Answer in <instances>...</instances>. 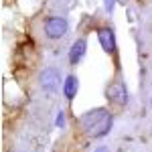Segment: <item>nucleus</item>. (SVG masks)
Segmentation results:
<instances>
[{"mask_svg":"<svg viewBox=\"0 0 152 152\" xmlns=\"http://www.w3.org/2000/svg\"><path fill=\"white\" fill-rule=\"evenodd\" d=\"M79 126L87 138H104L114 126V114L105 107H94L79 116Z\"/></svg>","mask_w":152,"mask_h":152,"instance_id":"1","label":"nucleus"},{"mask_svg":"<svg viewBox=\"0 0 152 152\" xmlns=\"http://www.w3.org/2000/svg\"><path fill=\"white\" fill-rule=\"evenodd\" d=\"M104 95H105V99L112 105H116V107H126L130 102V91L126 87V81L122 77H114L112 81H107V85L104 89Z\"/></svg>","mask_w":152,"mask_h":152,"instance_id":"2","label":"nucleus"},{"mask_svg":"<svg viewBox=\"0 0 152 152\" xmlns=\"http://www.w3.org/2000/svg\"><path fill=\"white\" fill-rule=\"evenodd\" d=\"M67 28L69 24L63 16H47L45 23H43V33L49 41H59L67 35Z\"/></svg>","mask_w":152,"mask_h":152,"instance_id":"3","label":"nucleus"},{"mask_svg":"<svg viewBox=\"0 0 152 152\" xmlns=\"http://www.w3.org/2000/svg\"><path fill=\"white\" fill-rule=\"evenodd\" d=\"M39 85H41L43 91H47V94H55L59 87H63V83H61V71L55 69V67H47V69H43V71H41V75H39Z\"/></svg>","mask_w":152,"mask_h":152,"instance_id":"4","label":"nucleus"},{"mask_svg":"<svg viewBox=\"0 0 152 152\" xmlns=\"http://www.w3.org/2000/svg\"><path fill=\"white\" fill-rule=\"evenodd\" d=\"M97 41H99L102 49L105 51V55H110V57L118 55V41L112 26H99L97 28Z\"/></svg>","mask_w":152,"mask_h":152,"instance_id":"5","label":"nucleus"},{"mask_svg":"<svg viewBox=\"0 0 152 152\" xmlns=\"http://www.w3.org/2000/svg\"><path fill=\"white\" fill-rule=\"evenodd\" d=\"M85 51H87V41L85 39H77L69 49V65H79L85 57Z\"/></svg>","mask_w":152,"mask_h":152,"instance_id":"6","label":"nucleus"},{"mask_svg":"<svg viewBox=\"0 0 152 152\" xmlns=\"http://www.w3.org/2000/svg\"><path fill=\"white\" fill-rule=\"evenodd\" d=\"M77 91H79V79H77V75H67L65 77V81H63V94L67 97V102H73L75 97H77Z\"/></svg>","mask_w":152,"mask_h":152,"instance_id":"7","label":"nucleus"},{"mask_svg":"<svg viewBox=\"0 0 152 152\" xmlns=\"http://www.w3.org/2000/svg\"><path fill=\"white\" fill-rule=\"evenodd\" d=\"M55 124H57L59 128H63V126H65V112H59V114H57V120H55Z\"/></svg>","mask_w":152,"mask_h":152,"instance_id":"8","label":"nucleus"},{"mask_svg":"<svg viewBox=\"0 0 152 152\" xmlns=\"http://www.w3.org/2000/svg\"><path fill=\"white\" fill-rule=\"evenodd\" d=\"M95 152H110V148H107V146H99Z\"/></svg>","mask_w":152,"mask_h":152,"instance_id":"9","label":"nucleus"},{"mask_svg":"<svg viewBox=\"0 0 152 152\" xmlns=\"http://www.w3.org/2000/svg\"><path fill=\"white\" fill-rule=\"evenodd\" d=\"M150 107H152V97H150Z\"/></svg>","mask_w":152,"mask_h":152,"instance_id":"10","label":"nucleus"},{"mask_svg":"<svg viewBox=\"0 0 152 152\" xmlns=\"http://www.w3.org/2000/svg\"><path fill=\"white\" fill-rule=\"evenodd\" d=\"M14 152H20V150H14Z\"/></svg>","mask_w":152,"mask_h":152,"instance_id":"11","label":"nucleus"}]
</instances>
